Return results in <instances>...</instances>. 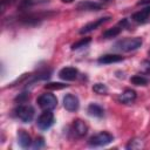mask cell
I'll return each instance as SVG.
<instances>
[{"instance_id":"1","label":"cell","mask_w":150,"mask_h":150,"mask_svg":"<svg viewBox=\"0 0 150 150\" xmlns=\"http://www.w3.org/2000/svg\"><path fill=\"white\" fill-rule=\"evenodd\" d=\"M142 43H143V41L138 36L125 38V39H122V40L117 41L115 43L114 48L117 49V50H121V52H132V50L138 49L142 46Z\"/></svg>"},{"instance_id":"2","label":"cell","mask_w":150,"mask_h":150,"mask_svg":"<svg viewBox=\"0 0 150 150\" xmlns=\"http://www.w3.org/2000/svg\"><path fill=\"white\" fill-rule=\"evenodd\" d=\"M114 141V136L107 131H101V132H97L95 135H93L89 141H88V144L90 146H104V145H108L109 143H111Z\"/></svg>"},{"instance_id":"3","label":"cell","mask_w":150,"mask_h":150,"mask_svg":"<svg viewBox=\"0 0 150 150\" xmlns=\"http://www.w3.org/2000/svg\"><path fill=\"white\" fill-rule=\"evenodd\" d=\"M38 104L43 110H52L57 104V98L52 93H45L38 97Z\"/></svg>"},{"instance_id":"4","label":"cell","mask_w":150,"mask_h":150,"mask_svg":"<svg viewBox=\"0 0 150 150\" xmlns=\"http://www.w3.org/2000/svg\"><path fill=\"white\" fill-rule=\"evenodd\" d=\"M34 108L29 104H20L19 107H16L15 109V115L16 117L23 122V123H28L33 120L34 117Z\"/></svg>"},{"instance_id":"5","label":"cell","mask_w":150,"mask_h":150,"mask_svg":"<svg viewBox=\"0 0 150 150\" xmlns=\"http://www.w3.org/2000/svg\"><path fill=\"white\" fill-rule=\"evenodd\" d=\"M54 122H55V117L52 110H45L39 115L36 120V125L40 130H48L54 124Z\"/></svg>"},{"instance_id":"6","label":"cell","mask_w":150,"mask_h":150,"mask_svg":"<svg viewBox=\"0 0 150 150\" xmlns=\"http://www.w3.org/2000/svg\"><path fill=\"white\" fill-rule=\"evenodd\" d=\"M111 18L110 16H103V18H98L96 19L95 21H91V22H88L87 25H84L82 27V29L80 30V34H87L89 32H93L95 29H97L98 27H101L102 25H104L105 22H108Z\"/></svg>"},{"instance_id":"7","label":"cell","mask_w":150,"mask_h":150,"mask_svg":"<svg viewBox=\"0 0 150 150\" xmlns=\"http://www.w3.org/2000/svg\"><path fill=\"white\" fill-rule=\"evenodd\" d=\"M79 105H80V101H79L77 96H75L73 94H67L63 97V107L68 111H76L79 109Z\"/></svg>"},{"instance_id":"8","label":"cell","mask_w":150,"mask_h":150,"mask_svg":"<svg viewBox=\"0 0 150 150\" xmlns=\"http://www.w3.org/2000/svg\"><path fill=\"white\" fill-rule=\"evenodd\" d=\"M77 69L75 67H64L59 71V77L63 81H74L77 77Z\"/></svg>"},{"instance_id":"9","label":"cell","mask_w":150,"mask_h":150,"mask_svg":"<svg viewBox=\"0 0 150 150\" xmlns=\"http://www.w3.org/2000/svg\"><path fill=\"white\" fill-rule=\"evenodd\" d=\"M73 132L74 135H76V137H83L88 132V125L84 121L77 118L73 122Z\"/></svg>"},{"instance_id":"10","label":"cell","mask_w":150,"mask_h":150,"mask_svg":"<svg viewBox=\"0 0 150 150\" xmlns=\"http://www.w3.org/2000/svg\"><path fill=\"white\" fill-rule=\"evenodd\" d=\"M76 8L79 11H100L102 8V5L91 0H82L76 5Z\"/></svg>"},{"instance_id":"11","label":"cell","mask_w":150,"mask_h":150,"mask_svg":"<svg viewBox=\"0 0 150 150\" xmlns=\"http://www.w3.org/2000/svg\"><path fill=\"white\" fill-rule=\"evenodd\" d=\"M137 97V94L134 89H125L123 93H121L117 97V101L120 103H124V104H130L132 103Z\"/></svg>"},{"instance_id":"12","label":"cell","mask_w":150,"mask_h":150,"mask_svg":"<svg viewBox=\"0 0 150 150\" xmlns=\"http://www.w3.org/2000/svg\"><path fill=\"white\" fill-rule=\"evenodd\" d=\"M131 19L135 21V22H138V23H145L150 20V6L145 7L144 9H141L136 13H134L131 15Z\"/></svg>"},{"instance_id":"13","label":"cell","mask_w":150,"mask_h":150,"mask_svg":"<svg viewBox=\"0 0 150 150\" xmlns=\"http://www.w3.org/2000/svg\"><path fill=\"white\" fill-rule=\"evenodd\" d=\"M18 143L21 148L26 149V148H29L33 144V141H32L29 134L26 130L20 129V130H18Z\"/></svg>"},{"instance_id":"14","label":"cell","mask_w":150,"mask_h":150,"mask_svg":"<svg viewBox=\"0 0 150 150\" xmlns=\"http://www.w3.org/2000/svg\"><path fill=\"white\" fill-rule=\"evenodd\" d=\"M123 60H124V57L122 55H118V54H104V55L98 57L97 62L101 64H110V63L121 62Z\"/></svg>"},{"instance_id":"15","label":"cell","mask_w":150,"mask_h":150,"mask_svg":"<svg viewBox=\"0 0 150 150\" xmlns=\"http://www.w3.org/2000/svg\"><path fill=\"white\" fill-rule=\"evenodd\" d=\"M87 111L90 116H94V117H102L104 115V110L101 105H98L97 103H90L87 108Z\"/></svg>"},{"instance_id":"16","label":"cell","mask_w":150,"mask_h":150,"mask_svg":"<svg viewBox=\"0 0 150 150\" xmlns=\"http://www.w3.org/2000/svg\"><path fill=\"white\" fill-rule=\"evenodd\" d=\"M122 29H123V26H122V23L120 22L117 26H115V27H112V28H109V29L104 30V32L102 33V38H104V39H111V38H115V36H117V35L122 32Z\"/></svg>"},{"instance_id":"17","label":"cell","mask_w":150,"mask_h":150,"mask_svg":"<svg viewBox=\"0 0 150 150\" xmlns=\"http://www.w3.org/2000/svg\"><path fill=\"white\" fill-rule=\"evenodd\" d=\"M130 82L135 86H146L149 80L144 76V75H141V74H137V75H134L131 79H130Z\"/></svg>"},{"instance_id":"18","label":"cell","mask_w":150,"mask_h":150,"mask_svg":"<svg viewBox=\"0 0 150 150\" xmlns=\"http://www.w3.org/2000/svg\"><path fill=\"white\" fill-rule=\"evenodd\" d=\"M144 144H143V141L141 138H132L129 141V143L127 144V149H141L143 148Z\"/></svg>"},{"instance_id":"19","label":"cell","mask_w":150,"mask_h":150,"mask_svg":"<svg viewBox=\"0 0 150 150\" xmlns=\"http://www.w3.org/2000/svg\"><path fill=\"white\" fill-rule=\"evenodd\" d=\"M90 41H91L90 38H83V39H81V40H79L71 45V50H76V49H80L82 47H86Z\"/></svg>"},{"instance_id":"20","label":"cell","mask_w":150,"mask_h":150,"mask_svg":"<svg viewBox=\"0 0 150 150\" xmlns=\"http://www.w3.org/2000/svg\"><path fill=\"white\" fill-rule=\"evenodd\" d=\"M93 90L98 95H105L108 93V87L104 83H95L93 86Z\"/></svg>"},{"instance_id":"21","label":"cell","mask_w":150,"mask_h":150,"mask_svg":"<svg viewBox=\"0 0 150 150\" xmlns=\"http://www.w3.org/2000/svg\"><path fill=\"white\" fill-rule=\"evenodd\" d=\"M68 84H64V83H61V82H49L45 86L46 89H49V90H60V89H63V88H67Z\"/></svg>"},{"instance_id":"22","label":"cell","mask_w":150,"mask_h":150,"mask_svg":"<svg viewBox=\"0 0 150 150\" xmlns=\"http://www.w3.org/2000/svg\"><path fill=\"white\" fill-rule=\"evenodd\" d=\"M43 145H45V141H43L42 137L36 138V139L34 141V143H33V148H34V149H39V148H41V146H43Z\"/></svg>"},{"instance_id":"23","label":"cell","mask_w":150,"mask_h":150,"mask_svg":"<svg viewBox=\"0 0 150 150\" xmlns=\"http://www.w3.org/2000/svg\"><path fill=\"white\" fill-rule=\"evenodd\" d=\"M141 66H142V68H143L146 73L150 74V61H149V60H143L142 63H141Z\"/></svg>"},{"instance_id":"24","label":"cell","mask_w":150,"mask_h":150,"mask_svg":"<svg viewBox=\"0 0 150 150\" xmlns=\"http://www.w3.org/2000/svg\"><path fill=\"white\" fill-rule=\"evenodd\" d=\"M28 98H29V94H27V93H23V94H21L20 96L16 97V100H19L20 103H25V101L28 100Z\"/></svg>"},{"instance_id":"25","label":"cell","mask_w":150,"mask_h":150,"mask_svg":"<svg viewBox=\"0 0 150 150\" xmlns=\"http://www.w3.org/2000/svg\"><path fill=\"white\" fill-rule=\"evenodd\" d=\"M144 5H150V0H139L137 2V6H144Z\"/></svg>"},{"instance_id":"26","label":"cell","mask_w":150,"mask_h":150,"mask_svg":"<svg viewBox=\"0 0 150 150\" xmlns=\"http://www.w3.org/2000/svg\"><path fill=\"white\" fill-rule=\"evenodd\" d=\"M62 2H64V4H70V2H73L74 0H61Z\"/></svg>"},{"instance_id":"27","label":"cell","mask_w":150,"mask_h":150,"mask_svg":"<svg viewBox=\"0 0 150 150\" xmlns=\"http://www.w3.org/2000/svg\"><path fill=\"white\" fill-rule=\"evenodd\" d=\"M149 55H150V50H149Z\"/></svg>"},{"instance_id":"28","label":"cell","mask_w":150,"mask_h":150,"mask_svg":"<svg viewBox=\"0 0 150 150\" xmlns=\"http://www.w3.org/2000/svg\"><path fill=\"white\" fill-rule=\"evenodd\" d=\"M105 1H108V0H105Z\"/></svg>"}]
</instances>
